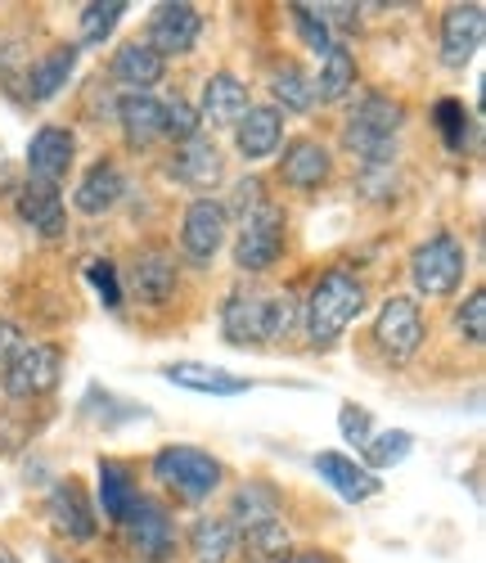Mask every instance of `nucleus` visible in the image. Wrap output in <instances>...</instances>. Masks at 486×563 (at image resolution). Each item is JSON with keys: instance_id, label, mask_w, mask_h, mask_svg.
Here are the masks:
<instances>
[{"instance_id": "obj_1", "label": "nucleus", "mask_w": 486, "mask_h": 563, "mask_svg": "<svg viewBox=\"0 0 486 563\" xmlns=\"http://www.w3.org/2000/svg\"><path fill=\"white\" fill-rule=\"evenodd\" d=\"M365 311V285L347 271H324L302 307V324L311 347H333L347 334V324Z\"/></svg>"}, {"instance_id": "obj_2", "label": "nucleus", "mask_w": 486, "mask_h": 563, "mask_svg": "<svg viewBox=\"0 0 486 563\" xmlns=\"http://www.w3.org/2000/svg\"><path fill=\"white\" fill-rule=\"evenodd\" d=\"M406 122V109L387 96H361L356 109L347 113L343 126V145L374 172V167H393L397 158V131Z\"/></svg>"}, {"instance_id": "obj_3", "label": "nucleus", "mask_w": 486, "mask_h": 563, "mask_svg": "<svg viewBox=\"0 0 486 563\" xmlns=\"http://www.w3.org/2000/svg\"><path fill=\"white\" fill-rule=\"evenodd\" d=\"M154 478L167 492H176L180 500H208L221 487L225 468L217 455H208L199 446H163L154 455Z\"/></svg>"}, {"instance_id": "obj_4", "label": "nucleus", "mask_w": 486, "mask_h": 563, "mask_svg": "<svg viewBox=\"0 0 486 563\" xmlns=\"http://www.w3.org/2000/svg\"><path fill=\"white\" fill-rule=\"evenodd\" d=\"M284 253V212L262 199L257 208L243 212L239 221V240H234V266L239 271H248V275H262L279 262Z\"/></svg>"}, {"instance_id": "obj_5", "label": "nucleus", "mask_w": 486, "mask_h": 563, "mask_svg": "<svg viewBox=\"0 0 486 563\" xmlns=\"http://www.w3.org/2000/svg\"><path fill=\"white\" fill-rule=\"evenodd\" d=\"M464 266H468V257H464V244L455 234H432V240L419 244L410 257L415 289L428 298H451L464 285Z\"/></svg>"}, {"instance_id": "obj_6", "label": "nucleus", "mask_w": 486, "mask_h": 563, "mask_svg": "<svg viewBox=\"0 0 486 563\" xmlns=\"http://www.w3.org/2000/svg\"><path fill=\"white\" fill-rule=\"evenodd\" d=\"M64 374V352L51 343H27L10 365H5V393L19 401L45 397Z\"/></svg>"}, {"instance_id": "obj_7", "label": "nucleus", "mask_w": 486, "mask_h": 563, "mask_svg": "<svg viewBox=\"0 0 486 563\" xmlns=\"http://www.w3.org/2000/svg\"><path fill=\"white\" fill-rule=\"evenodd\" d=\"M230 234V212L212 199H194L185 208V221H180V249L194 266H212V257L221 253Z\"/></svg>"}, {"instance_id": "obj_8", "label": "nucleus", "mask_w": 486, "mask_h": 563, "mask_svg": "<svg viewBox=\"0 0 486 563\" xmlns=\"http://www.w3.org/2000/svg\"><path fill=\"white\" fill-rule=\"evenodd\" d=\"M126 545L144 559V563H163V559H172V550H176V532H172V519H167V509L158 505V500H150V496H140L135 505H131V514H126Z\"/></svg>"}, {"instance_id": "obj_9", "label": "nucleus", "mask_w": 486, "mask_h": 563, "mask_svg": "<svg viewBox=\"0 0 486 563\" xmlns=\"http://www.w3.org/2000/svg\"><path fill=\"white\" fill-rule=\"evenodd\" d=\"M221 334L230 347H262L270 343V294L234 289L221 307Z\"/></svg>"}, {"instance_id": "obj_10", "label": "nucleus", "mask_w": 486, "mask_h": 563, "mask_svg": "<svg viewBox=\"0 0 486 563\" xmlns=\"http://www.w3.org/2000/svg\"><path fill=\"white\" fill-rule=\"evenodd\" d=\"M374 339L393 361H410L423 343V316L410 298H387L378 320H374Z\"/></svg>"}, {"instance_id": "obj_11", "label": "nucleus", "mask_w": 486, "mask_h": 563, "mask_svg": "<svg viewBox=\"0 0 486 563\" xmlns=\"http://www.w3.org/2000/svg\"><path fill=\"white\" fill-rule=\"evenodd\" d=\"M199 32H203V19L194 5H158L154 19H150V36H144V45L167 64L172 55H189Z\"/></svg>"}, {"instance_id": "obj_12", "label": "nucleus", "mask_w": 486, "mask_h": 563, "mask_svg": "<svg viewBox=\"0 0 486 563\" xmlns=\"http://www.w3.org/2000/svg\"><path fill=\"white\" fill-rule=\"evenodd\" d=\"M176 285H180V271H176V257L172 253H140L126 271V294L144 307H167L176 298Z\"/></svg>"}, {"instance_id": "obj_13", "label": "nucleus", "mask_w": 486, "mask_h": 563, "mask_svg": "<svg viewBox=\"0 0 486 563\" xmlns=\"http://www.w3.org/2000/svg\"><path fill=\"white\" fill-rule=\"evenodd\" d=\"M73 150H77V140L73 131L64 126H41L32 135V145H27V172L36 185H59L73 167Z\"/></svg>"}, {"instance_id": "obj_14", "label": "nucleus", "mask_w": 486, "mask_h": 563, "mask_svg": "<svg viewBox=\"0 0 486 563\" xmlns=\"http://www.w3.org/2000/svg\"><path fill=\"white\" fill-rule=\"evenodd\" d=\"M482 27H486V10L482 5H451L442 14V64L446 68H464L477 55Z\"/></svg>"}, {"instance_id": "obj_15", "label": "nucleus", "mask_w": 486, "mask_h": 563, "mask_svg": "<svg viewBox=\"0 0 486 563\" xmlns=\"http://www.w3.org/2000/svg\"><path fill=\"white\" fill-rule=\"evenodd\" d=\"M163 68H167V64L135 36V41L118 45V55H113V64H109V77H113V86L126 90V96H150V90L163 81Z\"/></svg>"}, {"instance_id": "obj_16", "label": "nucleus", "mask_w": 486, "mask_h": 563, "mask_svg": "<svg viewBox=\"0 0 486 563\" xmlns=\"http://www.w3.org/2000/svg\"><path fill=\"white\" fill-rule=\"evenodd\" d=\"M248 109H253L248 86H243L239 77H230V73H212L203 81V104L194 113H199V122H212V126H234Z\"/></svg>"}, {"instance_id": "obj_17", "label": "nucleus", "mask_w": 486, "mask_h": 563, "mask_svg": "<svg viewBox=\"0 0 486 563\" xmlns=\"http://www.w3.org/2000/svg\"><path fill=\"white\" fill-rule=\"evenodd\" d=\"M122 195H126V176H122V167H118L113 158H100V163H95V167L81 176L73 203H77L86 217H104V212L118 208Z\"/></svg>"}, {"instance_id": "obj_18", "label": "nucleus", "mask_w": 486, "mask_h": 563, "mask_svg": "<svg viewBox=\"0 0 486 563\" xmlns=\"http://www.w3.org/2000/svg\"><path fill=\"white\" fill-rule=\"evenodd\" d=\"M234 145L248 163H262L270 158L279 145H284V118L279 109H248L239 122H234Z\"/></svg>"}, {"instance_id": "obj_19", "label": "nucleus", "mask_w": 486, "mask_h": 563, "mask_svg": "<svg viewBox=\"0 0 486 563\" xmlns=\"http://www.w3.org/2000/svg\"><path fill=\"white\" fill-rule=\"evenodd\" d=\"M221 150L212 145L208 135H194V140H185V145L176 150V158H172V176L180 180V185H189V190H212V185L221 180Z\"/></svg>"}, {"instance_id": "obj_20", "label": "nucleus", "mask_w": 486, "mask_h": 563, "mask_svg": "<svg viewBox=\"0 0 486 563\" xmlns=\"http://www.w3.org/2000/svg\"><path fill=\"white\" fill-rule=\"evenodd\" d=\"M316 474L343 496V500H369V496H378V478L369 474L365 464H356L352 455H338V451H320L316 455Z\"/></svg>"}, {"instance_id": "obj_21", "label": "nucleus", "mask_w": 486, "mask_h": 563, "mask_svg": "<svg viewBox=\"0 0 486 563\" xmlns=\"http://www.w3.org/2000/svg\"><path fill=\"white\" fill-rule=\"evenodd\" d=\"M329 167H333V158L320 140H294V145L284 150L279 176H284V185H294V190H320L329 180Z\"/></svg>"}, {"instance_id": "obj_22", "label": "nucleus", "mask_w": 486, "mask_h": 563, "mask_svg": "<svg viewBox=\"0 0 486 563\" xmlns=\"http://www.w3.org/2000/svg\"><path fill=\"white\" fill-rule=\"evenodd\" d=\"M167 379L176 388H189V393H212V397H239V393H248L253 384L248 379H239V374H225L217 365H199V361H176L163 369Z\"/></svg>"}, {"instance_id": "obj_23", "label": "nucleus", "mask_w": 486, "mask_h": 563, "mask_svg": "<svg viewBox=\"0 0 486 563\" xmlns=\"http://www.w3.org/2000/svg\"><path fill=\"white\" fill-rule=\"evenodd\" d=\"M51 519L68 541H90L95 537V514H90V500H86L81 483L68 478L51 492Z\"/></svg>"}, {"instance_id": "obj_24", "label": "nucleus", "mask_w": 486, "mask_h": 563, "mask_svg": "<svg viewBox=\"0 0 486 563\" xmlns=\"http://www.w3.org/2000/svg\"><path fill=\"white\" fill-rule=\"evenodd\" d=\"M19 217H23L36 234H45V240L64 234V221H68L59 190H55V185H36V180H27L23 190H19Z\"/></svg>"}, {"instance_id": "obj_25", "label": "nucleus", "mask_w": 486, "mask_h": 563, "mask_svg": "<svg viewBox=\"0 0 486 563\" xmlns=\"http://www.w3.org/2000/svg\"><path fill=\"white\" fill-rule=\"evenodd\" d=\"M118 122L131 150H150L163 135V104L154 96H122L118 100Z\"/></svg>"}, {"instance_id": "obj_26", "label": "nucleus", "mask_w": 486, "mask_h": 563, "mask_svg": "<svg viewBox=\"0 0 486 563\" xmlns=\"http://www.w3.org/2000/svg\"><path fill=\"white\" fill-rule=\"evenodd\" d=\"M77 68V45H55L51 55H41L32 68H27V96L41 104V100H55L64 81L73 77Z\"/></svg>"}, {"instance_id": "obj_27", "label": "nucleus", "mask_w": 486, "mask_h": 563, "mask_svg": "<svg viewBox=\"0 0 486 563\" xmlns=\"http://www.w3.org/2000/svg\"><path fill=\"white\" fill-rule=\"evenodd\" d=\"M270 519H279V492L266 487V483H243L234 492V505H230V528L253 532Z\"/></svg>"}, {"instance_id": "obj_28", "label": "nucleus", "mask_w": 486, "mask_h": 563, "mask_svg": "<svg viewBox=\"0 0 486 563\" xmlns=\"http://www.w3.org/2000/svg\"><path fill=\"white\" fill-rule=\"evenodd\" d=\"M352 86H356V55L347 51V45H333V51L320 59V77L311 81L316 100L320 104H338L343 96H352Z\"/></svg>"}, {"instance_id": "obj_29", "label": "nucleus", "mask_w": 486, "mask_h": 563, "mask_svg": "<svg viewBox=\"0 0 486 563\" xmlns=\"http://www.w3.org/2000/svg\"><path fill=\"white\" fill-rule=\"evenodd\" d=\"M100 500H104V519L109 523H126V514H131V505L140 500V492H135V483H131V474L118 464V460H100Z\"/></svg>"}, {"instance_id": "obj_30", "label": "nucleus", "mask_w": 486, "mask_h": 563, "mask_svg": "<svg viewBox=\"0 0 486 563\" xmlns=\"http://www.w3.org/2000/svg\"><path fill=\"white\" fill-rule=\"evenodd\" d=\"M189 550H194V563H225L234 554V528H230V519H217V514L199 519V523L189 528Z\"/></svg>"}, {"instance_id": "obj_31", "label": "nucleus", "mask_w": 486, "mask_h": 563, "mask_svg": "<svg viewBox=\"0 0 486 563\" xmlns=\"http://www.w3.org/2000/svg\"><path fill=\"white\" fill-rule=\"evenodd\" d=\"M270 90L275 100L288 109V113H307L316 104V90H311V77L298 68V64H279L275 77H270Z\"/></svg>"}, {"instance_id": "obj_32", "label": "nucleus", "mask_w": 486, "mask_h": 563, "mask_svg": "<svg viewBox=\"0 0 486 563\" xmlns=\"http://www.w3.org/2000/svg\"><path fill=\"white\" fill-rule=\"evenodd\" d=\"M410 446H415V438L406 433V429H393V433H374L361 451H365V468L374 474V468H393V464H401L406 455H410Z\"/></svg>"}, {"instance_id": "obj_33", "label": "nucleus", "mask_w": 486, "mask_h": 563, "mask_svg": "<svg viewBox=\"0 0 486 563\" xmlns=\"http://www.w3.org/2000/svg\"><path fill=\"white\" fill-rule=\"evenodd\" d=\"M126 14L122 0H95V5L81 10V41L86 45H104V36L118 27V19Z\"/></svg>"}, {"instance_id": "obj_34", "label": "nucleus", "mask_w": 486, "mask_h": 563, "mask_svg": "<svg viewBox=\"0 0 486 563\" xmlns=\"http://www.w3.org/2000/svg\"><path fill=\"white\" fill-rule=\"evenodd\" d=\"M432 122H437V131H442L446 150L451 154H464V145H468V109L460 100H437Z\"/></svg>"}, {"instance_id": "obj_35", "label": "nucleus", "mask_w": 486, "mask_h": 563, "mask_svg": "<svg viewBox=\"0 0 486 563\" xmlns=\"http://www.w3.org/2000/svg\"><path fill=\"white\" fill-rule=\"evenodd\" d=\"M298 324H302L298 298H294V294H270V343L298 334Z\"/></svg>"}, {"instance_id": "obj_36", "label": "nucleus", "mask_w": 486, "mask_h": 563, "mask_svg": "<svg viewBox=\"0 0 486 563\" xmlns=\"http://www.w3.org/2000/svg\"><path fill=\"white\" fill-rule=\"evenodd\" d=\"M288 10H294V23H298L302 41H307V45H311V51H316V55L324 59V55L333 51V45H338V41H333V32H329V27L320 23V14H316L311 5H288Z\"/></svg>"}, {"instance_id": "obj_37", "label": "nucleus", "mask_w": 486, "mask_h": 563, "mask_svg": "<svg viewBox=\"0 0 486 563\" xmlns=\"http://www.w3.org/2000/svg\"><path fill=\"white\" fill-rule=\"evenodd\" d=\"M199 113H194V104H185V100H172V104H163V135H172V140H194L199 135Z\"/></svg>"}, {"instance_id": "obj_38", "label": "nucleus", "mask_w": 486, "mask_h": 563, "mask_svg": "<svg viewBox=\"0 0 486 563\" xmlns=\"http://www.w3.org/2000/svg\"><path fill=\"white\" fill-rule=\"evenodd\" d=\"M455 330H460V339H468V343H482V339H486V294H482V289L464 298V307H460V316H455Z\"/></svg>"}, {"instance_id": "obj_39", "label": "nucleus", "mask_w": 486, "mask_h": 563, "mask_svg": "<svg viewBox=\"0 0 486 563\" xmlns=\"http://www.w3.org/2000/svg\"><path fill=\"white\" fill-rule=\"evenodd\" d=\"M243 537H248V545L257 554H266V559H284V550H288V528L279 519H270V523H262L253 532H243Z\"/></svg>"}, {"instance_id": "obj_40", "label": "nucleus", "mask_w": 486, "mask_h": 563, "mask_svg": "<svg viewBox=\"0 0 486 563\" xmlns=\"http://www.w3.org/2000/svg\"><path fill=\"white\" fill-rule=\"evenodd\" d=\"M86 279H90L95 289H100L104 307H122V285H118V271H113L109 262H90V266H86Z\"/></svg>"}, {"instance_id": "obj_41", "label": "nucleus", "mask_w": 486, "mask_h": 563, "mask_svg": "<svg viewBox=\"0 0 486 563\" xmlns=\"http://www.w3.org/2000/svg\"><path fill=\"white\" fill-rule=\"evenodd\" d=\"M338 429H343V438H347V442H356V446H365V442L374 438L369 415H365V410H356L352 401H347L343 410H338Z\"/></svg>"}, {"instance_id": "obj_42", "label": "nucleus", "mask_w": 486, "mask_h": 563, "mask_svg": "<svg viewBox=\"0 0 486 563\" xmlns=\"http://www.w3.org/2000/svg\"><path fill=\"white\" fill-rule=\"evenodd\" d=\"M27 347V339H23V330L19 324H10V320H0V365H10L19 352Z\"/></svg>"}, {"instance_id": "obj_43", "label": "nucleus", "mask_w": 486, "mask_h": 563, "mask_svg": "<svg viewBox=\"0 0 486 563\" xmlns=\"http://www.w3.org/2000/svg\"><path fill=\"white\" fill-rule=\"evenodd\" d=\"M279 563H338V559L324 554V550H298V554H284Z\"/></svg>"}, {"instance_id": "obj_44", "label": "nucleus", "mask_w": 486, "mask_h": 563, "mask_svg": "<svg viewBox=\"0 0 486 563\" xmlns=\"http://www.w3.org/2000/svg\"><path fill=\"white\" fill-rule=\"evenodd\" d=\"M0 563H19V559H14V554H10L5 545H0Z\"/></svg>"}]
</instances>
